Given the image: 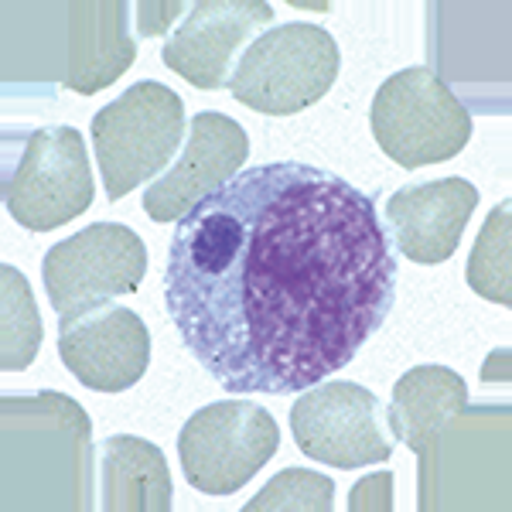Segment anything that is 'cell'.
Listing matches in <instances>:
<instances>
[{
    "label": "cell",
    "mask_w": 512,
    "mask_h": 512,
    "mask_svg": "<svg viewBox=\"0 0 512 512\" xmlns=\"http://www.w3.org/2000/svg\"><path fill=\"white\" fill-rule=\"evenodd\" d=\"M396 256L376 202L335 171L270 161L175 222L164 304L229 393H304L386 325Z\"/></svg>",
    "instance_id": "obj_1"
},
{
    "label": "cell",
    "mask_w": 512,
    "mask_h": 512,
    "mask_svg": "<svg viewBox=\"0 0 512 512\" xmlns=\"http://www.w3.org/2000/svg\"><path fill=\"white\" fill-rule=\"evenodd\" d=\"M4 205L24 229L48 233L93 205V168L76 127L7 130Z\"/></svg>",
    "instance_id": "obj_2"
},
{
    "label": "cell",
    "mask_w": 512,
    "mask_h": 512,
    "mask_svg": "<svg viewBox=\"0 0 512 512\" xmlns=\"http://www.w3.org/2000/svg\"><path fill=\"white\" fill-rule=\"evenodd\" d=\"M185 103L164 82H137L96 113L93 147L106 198L120 202L137 185L158 181L185 137Z\"/></svg>",
    "instance_id": "obj_3"
},
{
    "label": "cell",
    "mask_w": 512,
    "mask_h": 512,
    "mask_svg": "<svg viewBox=\"0 0 512 512\" xmlns=\"http://www.w3.org/2000/svg\"><path fill=\"white\" fill-rule=\"evenodd\" d=\"M342 69L338 41L315 24H280L253 41L229 76V93L267 117H291L315 106Z\"/></svg>",
    "instance_id": "obj_4"
},
{
    "label": "cell",
    "mask_w": 512,
    "mask_h": 512,
    "mask_svg": "<svg viewBox=\"0 0 512 512\" xmlns=\"http://www.w3.org/2000/svg\"><path fill=\"white\" fill-rule=\"evenodd\" d=\"M373 137L400 168L448 161L472 137V113L434 69H403L379 86L369 110Z\"/></svg>",
    "instance_id": "obj_5"
},
{
    "label": "cell",
    "mask_w": 512,
    "mask_h": 512,
    "mask_svg": "<svg viewBox=\"0 0 512 512\" xmlns=\"http://www.w3.org/2000/svg\"><path fill=\"white\" fill-rule=\"evenodd\" d=\"M280 431L253 400H219L185 420L178 458L188 485L205 495H233L274 458Z\"/></svg>",
    "instance_id": "obj_6"
},
{
    "label": "cell",
    "mask_w": 512,
    "mask_h": 512,
    "mask_svg": "<svg viewBox=\"0 0 512 512\" xmlns=\"http://www.w3.org/2000/svg\"><path fill=\"white\" fill-rule=\"evenodd\" d=\"M45 291L59 318L79 315L110 297L134 294L147 274V250L134 229L93 222L45 253Z\"/></svg>",
    "instance_id": "obj_7"
},
{
    "label": "cell",
    "mask_w": 512,
    "mask_h": 512,
    "mask_svg": "<svg viewBox=\"0 0 512 512\" xmlns=\"http://www.w3.org/2000/svg\"><path fill=\"white\" fill-rule=\"evenodd\" d=\"M291 431L308 458L342 472L379 465L393 454L383 407L359 383H325L304 390L291 407Z\"/></svg>",
    "instance_id": "obj_8"
},
{
    "label": "cell",
    "mask_w": 512,
    "mask_h": 512,
    "mask_svg": "<svg viewBox=\"0 0 512 512\" xmlns=\"http://www.w3.org/2000/svg\"><path fill=\"white\" fill-rule=\"evenodd\" d=\"M59 355L82 386L123 393L151 366V335L134 311L106 301L59 318Z\"/></svg>",
    "instance_id": "obj_9"
},
{
    "label": "cell",
    "mask_w": 512,
    "mask_h": 512,
    "mask_svg": "<svg viewBox=\"0 0 512 512\" xmlns=\"http://www.w3.org/2000/svg\"><path fill=\"white\" fill-rule=\"evenodd\" d=\"M246 154L250 137L236 120L212 110L198 113L188 120V140L178 161L144 192V212L154 222H178L205 195L239 175Z\"/></svg>",
    "instance_id": "obj_10"
},
{
    "label": "cell",
    "mask_w": 512,
    "mask_h": 512,
    "mask_svg": "<svg viewBox=\"0 0 512 512\" xmlns=\"http://www.w3.org/2000/svg\"><path fill=\"white\" fill-rule=\"evenodd\" d=\"M270 21L274 7L267 0H198L185 24L164 41L161 59L198 89H222L239 48Z\"/></svg>",
    "instance_id": "obj_11"
},
{
    "label": "cell",
    "mask_w": 512,
    "mask_h": 512,
    "mask_svg": "<svg viewBox=\"0 0 512 512\" xmlns=\"http://www.w3.org/2000/svg\"><path fill=\"white\" fill-rule=\"evenodd\" d=\"M475 205L478 192L465 178H437L400 188L386 202L396 250L424 267L451 260Z\"/></svg>",
    "instance_id": "obj_12"
},
{
    "label": "cell",
    "mask_w": 512,
    "mask_h": 512,
    "mask_svg": "<svg viewBox=\"0 0 512 512\" xmlns=\"http://www.w3.org/2000/svg\"><path fill=\"white\" fill-rule=\"evenodd\" d=\"M65 28V86L72 93H99L134 62L127 4H69Z\"/></svg>",
    "instance_id": "obj_13"
},
{
    "label": "cell",
    "mask_w": 512,
    "mask_h": 512,
    "mask_svg": "<svg viewBox=\"0 0 512 512\" xmlns=\"http://www.w3.org/2000/svg\"><path fill=\"white\" fill-rule=\"evenodd\" d=\"M468 386L448 366H414L393 386L390 431L410 451L427 454L448 434V427L465 414Z\"/></svg>",
    "instance_id": "obj_14"
},
{
    "label": "cell",
    "mask_w": 512,
    "mask_h": 512,
    "mask_svg": "<svg viewBox=\"0 0 512 512\" xmlns=\"http://www.w3.org/2000/svg\"><path fill=\"white\" fill-rule=\"evenodd\" d=\"M99 509L168 512L171 475L158 444L134 434L99 441Z\"/></svg>",
    "instance_id": "obj_15"
},
{
    "label": "cell",
    "mask_w": 512,
    "mask_h": 512,
    "mask_svg": "<svg viewBox=\"0 0 512 512\" xmlns=\"http://www.w3.org/2000/svg\"><path fill=\"white\" fill-rule=\"evenodd\" d=\"M512 205H495L468 256V287L502 308L512 304Z\"/></svg>",
    "instance_id": "obj_16"
},
{
    "label": "cell",
    "mask_w": 512,
    "mask_h": 512,
    "mask_svg": "<svg viewBox=\"0 0 512 512\" xmlns=\"http://www.w3.org/2000/svg\"><path fill=\"white\" fill-rule=\"evenodd\" d=\"M0 294H4V328H0L4 349H0V369L4 373H21V369L31 366V359L41 349L38 304L31 297L28 280L11 263L0 267Z\"/></svg>",
    "instance_id": "obj_17"
},
{
    "label": "cell",
    "mask_w": 512,
    "mask_h": 512,
    "mask_svg": "<svg viewBox=\"0 0 512 512\" xmlns=\"http://www.w3.org/2000/svg\"><path fill=\"white\" fill-rule=\"evenodd\" d=\"M335 506V482L308 468H284L246 502V512H328Z\"/></svg>",
    "instance_id": "obj_18"
},
{
    "label": "cell",
    "mask_w": 512,
    "mask_h": 512,
    "mask_svg": "<svg viewBox=\"0 0 512 512\" xmlns=\"http://www.w3.org/2000/svg\"><path fill=\"white\" fill-rule=\"evenodd\" d=\"M185 11V4L178 0H168V4H137V35L140 38H151V35H164L168 24Z\"/></svg>",
    "instance_id": "obj_19"
},
{
    "label": "cell",
    "mask_w": 512,
    "mask_h": 512,
    "mask_svg": "<svg viewBox=\"0 0 512 512\" xmlns=\"http://www.w3.org/2000/svg\"><path fill=\"white\" fill-rule=\"evenodd\" d=\"M349 509H393V478L390 475H376L369 482H359L352 489Z\"/></svg>",
    "instance_id": "obj_20"
}]
</instances>
